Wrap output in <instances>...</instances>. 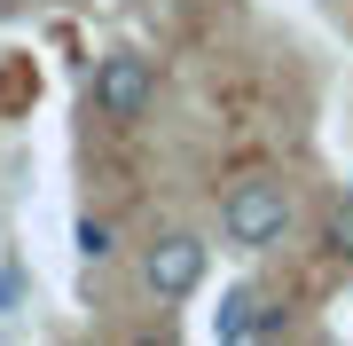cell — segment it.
<instances>
[{
    "label": "cell",
    "instance_id": "4",
    "mask_svg": "<svg viewBox=\"0 0 353 346\" xmlns=\"http://www.w3.org/2000/svg\"><path fill=\"white\" fill-rule=\"evenodd\" d=\"M275 331H283V299L267 283H236L212 315V338H228V346H252V338H275Z\"/></svg>",
    "mask_w": 353,
    "mask_h": 346
},
{
    "label": "cell",
    "instance_id": "6",
    "mask_svg": "<svg viewBox=\"0 0 353 346\" xmlns=\"http://www.w3.org/2000/svg\"><path fill=\"white\" fill-rule=\"evenodd\" d=\"M24 307H32V268H24V252H0V323Z\"/></svg>",
    "mask_w": 353,
    "mask_h": 346
},
{
    "label": "cell",
    "instance_id": "7",
    "mask_svg": "<svg viewBox=\"0 0 353 346\" xmlns=\"http://www.w3.org/2000/svg\"><path fill=\"white\" fill-rule=\"evenodd\" d=\"M32 103V71L16 64V71H0V110H24Z\"/></svg>",
    "mask_w": 353,
    "mask_h": 346
},
{
    "label": "cell",
    "instance_id": "2",
    "mask_svg": "<svg viewBox=\"0 0 353 346\" xmlns=\"http://www.w3.org/2000/svg\"><path fill=\"white\" fill-rule=\"evenodd\" d=\"M94 118H110V126H134V118H150L157 103V64L141 48H110V55H94Z\"/></svg>",
    "mask_w": 353,
    "mask_h": 346
},
{
    "label": "cell",
    "instance_id": "1",
    "mask_svg": "<svg viewBox=\"0 0 353 346\" xmlns=\"http://www.w3.org/2000/svg\"><path fill=\"white\" fill-rule=\"evenodd\" d=\"M220 236L236 244V252H267V244H283V236H290V189H283L275 173L228 181V197H220Z\"/></svg>",
    "mask_w": 353,
    "mask_h": 346
},
{
    "label": "cell",
    "instance_id": "3",
    "mask_svg": "<svg viewBox=\"0 0 353 346\" xmlns=\"http://www.w3.org/2000/svg\"><path fill=\"white\" fill-rule=\"evenodd\" d=\"M204 268H212V252L196 244V229H157L141 244V283H150L157 299H196Z\"/></svg>",
    "mask_w": 353,
    "mask_h": 346
},
{
    "label": "cell",
    "instance_id": "8",
    "mask_svg": "<svg viewBox=\"0 0 353 346\" xmlns=\"http://www.w3.org/2000/svg\"><path fill=\"white\" fill-rule=\"evenodd\" d=\"M79 252H87V260H110V220H79Z\"/></svg>",
    "mask_w": 353,
    "mask_h": 346
},
{
    "label": "cell",
    "instance_id": "5",
    "mask_svg": "<svg viewBox=\"0 0 353 346\" xmlns=\"http://www.w3.org/2000/svg\"><path fill=\"white\" fill-rule=\"evenodd\" d=\"M322 244L345 260V268H353V181H345L338 197H330V213H322Z\"/></svg>",
    "mask_w": 353,
    "mask_h": 346
}]
</instances>
